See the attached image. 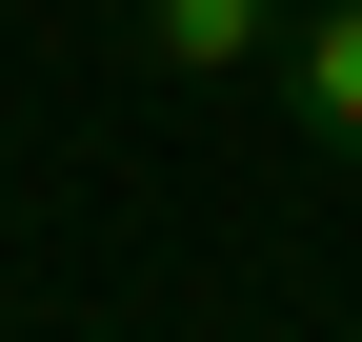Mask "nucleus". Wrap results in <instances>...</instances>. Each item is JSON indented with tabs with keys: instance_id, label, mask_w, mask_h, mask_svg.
<instances>
[{
	"instance_id": "f257e3e1",
	"label": "nucleus",
	"mask_w": 362,
	"mask_h": 342,
	"mask_svg": "<svg viewBox=\"0 0 362 342\" xmlns=\"http://www.w3.org/2000/svg\"><path fill=\"white\" fill-rule=\"evenodd\" d=\"M282 20H302V0H121V61H161V81H242V61H282Z\"/></svg>"
},
{
	"instance_id": "f03ea898",
	"label": "nucleus",
	"mask_w": 362,
	"mask_h": 342,
	"mask_svg": "<svg viewBox=\"0 0 362 342\" xmlns=\"http://www.w3.org/2000/svg\"><path fill=\"white\" fill-rule=\"evenodd\" d=\"M282 101L362 161V0H302V20H282Z\"/></svg>"
}]
</instances>
